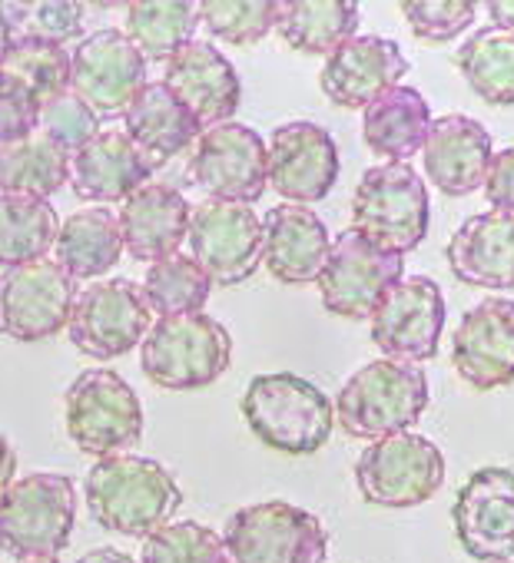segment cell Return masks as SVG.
Listing matches in <instances>:
<instances>
[{
    "label": "cell",
    "mask_w": 514,
    "mask_h": 563,
    "mask_svg": "<svg viewBox=\"0 0 514 563\" xmlns=\"http://www.w3.org/2000/svg\"><path fill=\"white\" fill-rule=\"evenodd\" d=\"M123 126H127L123 133L130 136V143L153 166H163L166 159L179 156L193 140L203 136L199 120L163 80L146 84L133 97V103L123 113Z\"/></svg>",
    "instance_id": "4316f807"
},
{
    "label": "cell",
    "mask_w": 514,
    "mask_h": 563,
    "mask_svg": "<svg viewBox=\"0 0 514 563\" xmlns=\"http://www.w3.org/2000/svg\"><path fill=\"white\" fill-rule=\"evenodd\" d=\"M70 441L90 457L130 454L143 438V405L130 382L110 368L84 372L64 395Z\"/></svg>",
    "instance_id": "ba28073f"
},
{
    "label": "cell",
    "mask_w": 514,
    "mask_h": 563,
    "mask_svg": "<svg viewBox=\"0 0 514 563\" xmlns=\"http://www.w3.org/2000/svg\"><path fill=\"white\" fill-rule=\"evenodd\" d=\"M428 398V378L418 365L379 358L342 385L332 408L349 438L382 441L408 431L425 415Z\"/></svg>",
    "instance_id": "3957f363"
},
{
    "label": "cell",
    "mask_w": 514,
    "mask_h": 563,
    "mask_svg": "<svg viewBox=\"0 0 514 563\" xmlns=\"http://www.w3.org/2000/svg\"><path fill=\"white\" fill-rule=\"evenodd\" d=\"M41 126V103L8 74H0V146L21 143Z\"/></svg>",
    "instance_id": "b9f144b4"
},
{
    "label": "cell",
    "mask_w": 514,
    "mask_h": 563,
    "mask_svg": "<svg viewBox=\"0 0 514 563\" xmlns=\"http://www.w3.org/2000/svg\"><path fill=\"white\" fill-rule=\"evenodd\" d=\"M11 51V41H8V31H4V24H0V60H4V54Z\"/></svg>",
    "instance_id": "7dc6e473"
},
{
    "label": "cell",
    "mask_w": 514,
    "mask_h": 563,
    "mask_svg": "<svg viewBox=\"0 0 514 563\" xmlns=\"http://www.w3.org/2000/svg\"><path fill=\"white\" fill-rule=\"evenodd\" d=\"M445 484V454L435 441L402 431L372 441L356 461V487L365 504L405 510L431 500Z\"/></svg>",
    "instance_id": "9c48e42d"
},
{
    "label": "cell",
    "mask_w": 514,
    "mask_h": 563,
    "mask_svg": "<svg viewBox=\"0 0 514 563\" xmlns=\"http://www.w3.org/2000/svg\"><path fill=\"white\" fill-rule=\"evenodd\" d=\"M239 408L255 441L289 457L316 454L326 448L336 428V408L329 395L293 372L255 375L245 385Z\"/></svg>",
    "instance_id": "7a4b0ae2"
},
{
    "label": "cell",
    "mask_w": 514,
    "mask_h": 563,
    "mask_svg": "<svg viewBox=\"0 0 514 563\" xmlns=\"http://www.w3.org/2000/svg\"><path fill=\"white\" fill-rule=\"evenodd\" d=\"M21 563H61L57 556H41V560H21Z\"/></svg>",
    "instance_id": "c3c4849f"
},
{
    "label": "cell",
    "mask_w": 514,
    "mask_h": 563,
    "mask_svg": "<svg viewBox=\"0 0 514 563\" xmlns=\"http://www.w3.org/2000/svg\"><path fill=\"white\" fill-rule=\"evenodd\" d=\"M232 362V339L229 329L206 316H166L156 319L140 342V365L143 375L166 391H196L226 375Z\"/></svg>",
    "instance_id": "277c9868"
},
{
    "label": "cell",
    "mask_w": 514,
    "mask_h": 563,
    "mask_svg": "<svg viewBox=\"0 0 514 563\" xmlns=\"http://www.w3.org/2000/svg\"><path fill=\"white\" fill-rule=\"evenodd\" d=\"M402 14L418 41L445 44L474 24L478 4L471 0H405Z\"/></svg>",
    "instance_id": "60d3db41"
},
{
    "label": "cell",
    "mask_w": 514,
    "mask_h": 563,
    "mask_svg": "<svg viewBox=\"0 0 514 563\" xmlns=\"http://www.w3.org/2000/svg\"><path fill=\"white\" fill-rule=\"evenodd\" d=\"M77 527V487L67 474L37 471L11 484L0 500V550L21 560L57 556Z\"/></svg>",
    "instance_id": "5b68a950"
},
{
    "label": "cell",
    "mask_w": 514,
    "mask_h": 563,
    "mask_svg": "<svg viewBox=\"0 0 514 563\" xmlns=\"http://www.w3.org/2000/svg\"><path fill=\"white\" fill-rule=\"evenodd\" d=\"M455 64L484 103L514 107V34L494 24L481 27L461 44Z\"/></svg>",
    "instance_id": "836d02e7"
},
{
    "label": "cell",
    "mask_w": 514,
    "mask_h": 563,
    "mask_svg": "<svg viewBox=\"0 0 514 563\" xmlns=\"http://www.w3.org/2000/svg\"><path fill=\"white\" fill-rule=\"evenodd\" d=\"M193 206L176 186L166 183H146L130 199H123V209L117 216L123 249L136 262H160L166 255H176L189 232Z\"/></svg>",
    "instance_id": "cb8c5ba5"
},
{
    "label": "cell",
    "mask_w": 514,
    "mask_h": 563,
    "mask_svg": "<svg viewBox=\"0 0 514 563\" xmlns=\"http://www.w3.org/2000/svg\"><path fill=\"white\" fill-rule=\"evenodd\" d=\"M431 206L412 163L372 166L352 196V232L389 255L418 249L428 235Z\"/></svg>",
    "instance_id": "8992f818"
},
{
    "label": "cell",
    "mask_w": 514,
    "mask_h": 563,
    "mask_svg": "<svg viewBox=\"0 0 514 563\" xmlns=\"http://www.w3.org/2000/svg\"><path fill=\"white\" fill-rule=\"evenodd\" d=\"M150 316L143 286H136L133 278H107L77 292L67 332L80 355L113 362L146 339Z\"/></svg>",
    "instance_id": "30bf717a"
},
{
    "label": "cell",
    "mask_w": 514,
    "mask_h": 563,
    "mask_svg": "<svg viewBox=\"0 0 514 563\" xmlns=\"http://www.w3.org/2000/svg\"><path fill=\"white\" fill-rule=\"evenodd\" d=\"M87 8L77 0H0V24L11 44H57L84 34Z\"/></svg>",
    "instance_id": "e575fe53"
},
{
    "label": "cell",
    "mask_w": 514,
    "mask_h": 563,
    "mask_svg": "<svg viewBox=\"0 0 514 563\" xmlns=\"http://www.w3.org/2000/svg\"><path fill=\"white\" fill-rule=\"evenodd\" d=\"M229 563H326L329 530L289 500L239 507L222 533Z\"/></svg>",
    "instance_id": "52a82bcc"
},
{
    "label": "cell",
    "mask_w": 514,
    "mask_h": 563,
    "mask_svg": "<svg viewBox=\"0 0 514 563\" xmlns=\"http://www.w3.org/2000/svg\"><path fill=\"white\" fill-rule=\"evenodd\" d=\"M451 275L471 289H514V216L481 212L455 229L445 249Z\"/></svg>",
    "instance_id": "d4e9b609"
},
{
    "label": "cell",
    "mask_w": 514,
    "mask_h": 563,
    "mask_svg": "<svg viewBox=\"0 0 514 563\" xmlns=\"http://www.w3.org/2000/svg\"><path fill=\"white\" fill-rule=\"evenodd\" d=\"M143 296L150 302V312H156L160 319L203 312L212 296V278L203 272V265L193 255L176 252L146 268Z\"/></svg>",
    "instance_id": "d590c367"
},
{
    "label": "cell",
    "mask_w": 514,
    "mask_h": 563,
    "mask_svg": "<svg viewBox=\"0 0 514 563\" xmlns=\"http://www.w3.org/2000/svg\"><path fill=\"white\" fill-rule=\"evenodd\" d=\"M163 84L189 107L203 130L229 123L242 100V84L229 57L203 41L186 44L176 57L166 60Z\"/></svg>",
    "instance_id": "44dd1931"
},
{
    "label": "cell",
    "mask_w": 514,
    "mask_h": 563,
    "mask_svg": "<svg viewBox=\"0 0 514 563\" xmlns=\"http://www.w3.org/2000/svg\"><path fill=\"white\" fill-rule=\"evenodd\" d=\"M127 41L143 54V60L166 64L176 57L186 44H193V34L199 27V4L189 0H133L127 4Z\"/></svg>",
    "instance_id": "4dcf8cb0"
},
{
    "label": "cell",
    "mask_w": 514,
    "mask_h": 563,
    "mask_svg": "<svg viewBox=\"0 0 514 563\" xmlns=\"http://www.w3.org/2000/svg\"><path fill=\"white\" fill-rule=\"evenodd\" d=\"M332 239L309 206L283 202L263 219V265L283 286H309L329 258Z\"/></svg>",
    "instance_id": "7402d4cb"
},
{
    "label": "cell",
    "mask_w": 514,
    "mask_h": 563,
    "mask_svg": "<svg viewBox=\"0 0 514 563\" xmlns=\"http://www.w3.org/2000/svg\"><path fill=\"white\" fill-rule=\"evenodd\" d=\"M0 74L14 77L41 107L70 90V51L57 44H11Z\"/></svg>",
    "instance_id": "74e56055"
},
{
    "label": "cell",
    "mask_w": 514,
    "mask_h": 563,
    "mask_svg": "<svg viewBox=\"0 0 514 563\" xmlns=\"http://www.w3.org/2000/svg\"><path fill=\"white\" fill-rule=\"evenodd\" d=\"M451 520L468 556L481 563L514 560V471L478 467L461 484Z\"/></svg>",
    "instance_id": "e0dca14e"
},
{
    "label": "cell",
    "mask_w": 514,
    "mask_h": 563,
    "mask_svg": "<svg viewBox=\"0 0 514 563\" xmlns=\"http://www.w3.org/2000/svg\"><path fill=\"white\" fill-rule=\"evenodd\" d=\"M143 87L146 60L117 27L90 34L70 54V93L80 97L100 120L127 113Z\"/></svg>",
    "instance_id": "2e32d148"
},
{
    "label": "cell",
    "mask_w": 514,
    "mask_h": 563,
    "mask_svg": "<svg viewBox=\"0 0 514 563\" xmlns=\"http://www.w3.org/2000/svg\"><path fill=\"white\" fill-rule=\"evenodd\" d=\"M488 14H491L494 27L514 34V0H491V4H488Z\"/></svg>",
    "instance_id": "bcb514c9"
},
{
    "label": "cell",
    "mask_w": 514,
    "mask_h": 563,
    "mask_svg": "<svg viewBox=\"0 0 514 563\" xmlns=\"http://www.w3.org/2000/svg\"><path fill=\"white\" fill-rule=\"evenodd\" d=\"M61 232L51 199L0 196V265L18 268L47 258Z\"/></svg>",
    "instance_id": "d6a6232c"
},
{
    "label": "cell",
    "mask_w": 514,
    "mask_h": 563,
    "mask_svg": "<svg viewBox=\"0 0 514 563\" xmlns=\"http://www.w3.org/2000/svg\"><path fill=\"white\" fill-rule=\"evenodd\" d=\"M402 77H408V60L402 47L389 37L365 34L352 37L349 44L326 57L319 87L336 107L365 110L385 90L402 87Z\"/></svg>",
    "instance_id": "ffe728a7"
},
{
    "label": "cell",
    "mask_w": 514,
    "mask_h": 563,
    "mask_svg": "<svg viewBox=\"0 0 514 563\" xmlns=\"http://www.w3.org/2000/svg\"><path fill=\"white\" fill-rule=\"evenodd\" d=\"M153 163L120 130H100L70 156V186L84 202H123L153 176Z\"/></svg>",
    "instance_id": "484cf974"
},
{
    "label": "cell",
    "mask_w": 514,
    "mask_h": 563,
    "mask_svg": "<svg viewBox=\"0 0 514 563\" xmlns=\"http://www.w3.org/2000/svg\"><path fill=\"white\" fill-rule=\"evenodd\" d=\"M77 563H140V560H133L130 553L117 547H97V550H87Z\"/></svg>",
    "instance_id": "f6af8a7d"
},
{
    "label": "cell",
    "mask_w": 514,
    "mask_h": 563,
    "mask_svg": "<svg viewBox=\"0 0 514 563\" xmlns=\"http://www.w3.org/2000/svg\"><path fill=\"white\" fill-rule=\"evenodd\" d=\"M501 563H514V560H501Z\"/></svg>",
    "instance_id": "681fc988"
},
{
    "label": "cell",
    "mask_w": 514,
    "mask_h": 563,
    "mask_svg": "<svg viewBox=\"0 0 514 563\" xmlns=\"http://www.w3.org/2000/svg\"><path fill=\"white\" fill-rule=\"evenodd\" d=\"M37 133H44L64 153H77V150H84L100 133V117L80 97L64 90V93H57L54 100H47L41 107Z\"/></svg>",
    "instance_id": "ab89813d"
},
{
    "label": "cell",
    "mask_w": 514,
    "mask_h": 563,
    "mask_svg": "<svg viewBox=\"0 0 514 563\" xmlns=\"http://www.w3.org/2000/svg\"><path fill=\"white\" fill-rule=\"evenodd\" d=\"M431 130V107L415 87H392L362 110V140L389 163H408L422 153Z\"/></svg>",
    "instance_id": "83f0119b"
},
{
    "label": "cell",
    "mask_w": 514,
    "mask_h": 563,
    "mask_svg": "<svg viewBox=\"0 0 514 563\" xmlns=\"http://www.w3.org/2000/svg\"><path fill=\"white\" fill-rule=\"evenodd\" d=\"M140 563H229V553L212 527L173 520L146 537Z\"/></svg>",
    "instance_id": "f35d334b"
},
{
    "label": "cell",
    "mask_w": 514,
    "mask_h": 563,
    "mask_svg": "<svg viewBox=\"0 0 514 563\" xmlns=\"http://www.w3.org/2000/svg\"><path fill=\"white\" fill-rule=\"evenodd\" d=\"M402 278H405L402 255H389L375 249L372 242H365L359 232L346 229L336 235L329 258L316 282H319L326 312L349 319V322H362V319H372L379 302Z\"/></svg>",
    "instance_id": "8fae6325"
},
{
    "label": "cell",
    "mask_w": 514,
    "mask_h": 563,
    "mask_svg": "<svg viewBox=\"0 0 514 563\" xmlns=\"http://www.w3.org/2000/svg\"><path fill=\"white\" fill-rule=\"evenodd\" d=\"M186 242L212 286H242L263 265V219L239 202H199L189 216Z\"/></svg>",
    "instance_id": "4fadbf2b"
},
{
    "label": "cell",
    "mask_w": 514,
    "mask_h": 563,
    "mask_svg": "<svg viewBox=\"0 0 514 563\" xmlns=\"http://www.w3.org/2000/svg\"><path fill=\"white\" fill-rule=\"evenodd\" d=\"M120 255H123L120 222L110 209L74 212L54 239V262L74 282L107 275L120 262Z\"/></svg>",
    "instance_id": "f1b7e54d"
},
{
    "label": "cell",
    "mask_w": 514,
    "mask_h": 563,
    "mask_svg": "<svg viewBox=\"0 0 514 563\" xmlns=\"http://www.w3.org/2000/svg\"><path fill=\"white\" fill-rule=\"evenodd\" d=\"M339 146L319 123H283L266 143L270 186L293 206L322 202L339 179Z\"/></svg>",
    "instance_id": "ac0fdd59"
},
{
    "label": "cell",
    "mask_w": 514,
    "mask_h": 563,
    "mask_svg": "<svg viewBox=\"0 0 514 563\" xmlns=\"http://www.w3.org/2000/svg\"><path fill=\"white\" fill-rule=\"evenodd\" d=\"M87 507L103 530L146 540L169 523L183 504L176 477L153 457L113 454L100 457L84 481Z\"/></svg>",
    "instance_id": "6da1fadb"
},
{
    "label": "cell",
    "mask_w": 514,
    "mask_h": 563,
    "mask_svg": "<svg viewBox=\"0 0 514 563\" xmlns=\"http://www.w3.org/2000/svg\"><path fill=\"white\" fill-rule=\"evenodd\" d=\"M372 342L392 362H428L438 355L445 332V296L428 275H408L372 312Z\"/></svg>",
    "instance_id": "9a60e30c"
},
{
    "label": "cell",
    "mask_w": 514,
    "mask_h": 563,
    "mask_svg": "<svg viewBox=\"0 0 514 563\" xmlns=\"http://www.w3.org/2000/svg\"><path fill=\"white\" fill-rule=\"evenodd\" d=\"M451 365L474 391L514 382V299L491 296L461 316L451 339Z\"/></svg>",
    "instance_id": "d6986e66"
},
{
    "label": "cell",
    "mask_w": 514,
    "mask_h": 563,
    "mask_svg": "<svg viewBox=\"0 0 514 563\" xmlns=\"http://www.w3.org/2000/svg\"><path fill=\"white\" fill-rule=\"evenodd\" d=\"M77 282L54 262H28L0 275V335L14 342H47L70 322Z\"/></svg>",
    "instance_id": "7c38bea8"
},
{
    "label": "cell",
    "mask_w": 514,
    "mask_h": 563,
    "mask_svg": "<svg viewBox=\"0 0 514 563\" xmlns=\"http://www.w3.org/2000/svg\"><path fill=\"white\" fill-rule=\"evenodd\" d=\"M491 156L494 150L488 130L464 113L431 120V130L422 146L425 176L445 196H471L474 189H481Z\"/></svg>",
    "instance_id": "603a6c76"
},
{
    "label": "cell",
    "mask_w": 514,
    "mask_h": 563,
    "mask_svg": "<svg viewBox=\"0 0 514 563\" xmlns=\"http://www.w3.org/2000/svg\"><path fill=\"white\" fill-rule=\"evenodd\" d=\"M189 179L216 202H260L270 186L263 136L236 120L203 130L189 159Z\"/></svg>",
    "instance_id": "5bb4252c"
},
{
    "label": "cell",
    "mask_w": 514,
    "mask_h": 563,
    "mask_svg": "<svg viewBox=\"0 0 514 563\" xmlns=\"http://www.w3.org/2000/svg\"><path fill=\"white\" fill-rule=\"evenodd\" d=\"M283 0H203L199 24L229 47H252L280 24Z\"/></svg>",
    "instance_id": "8d00e7d4"
},
{
    "label": "cell",
    "mask_w": 514,
    "mask_h": 563,
    "mask_svg": "<svg viewBox=\"0 0 514 563\" xmlns=\"http://www.w3.org/2000/svg\"><path fill=\"white\" fill-rule=\"evenodd\" d=\"M481 189H484L494 212L514 216V146L491 156Z\"/></svg>",
    "instance_id": "7bdbcfd3"
},
{
    "label": "cell",
    "mask_w": 514,
    "mask_h": 563,
    "mask_svg": "<svg viewBox=\"0 0 514 563\" xmlns=\"http://www.w3.org/2000/svg\"><path fill=\"white\" fill-rule=\"evenodd\" d=\"M18 481V451L11 448V441L0 434V500L11 490V484Z\"/></svg>",
    "instance_id": "ee69618b"
},
{
    "label": "cell",
    "mask_w": 514,
    "mask_h": 563,
    "mask_svg": "<svg viewBox=\"0 0 514 563\" xmlns=\"http://www.w3.org/2000/svg\"><path fill=\"white\" fill-rule=\"evenodd\" d=\"M70 179V153L34 133L21 143L0 146V192L51 199Z\"/></svg>",
    "instance_id": "1f68e13d"
},
{
    "label": "cell",
    "mask_w": 514,
    "mask_h": 563,
    "mask_svg": "<svg viewBox=\"0 0 514 563\" xmlns=\"http://www.w3.org/2000/svg\"><path fill=\"white\" fill-rule=\"evenodd\" d=\"M359 18L356 0H289L280 11L276 31L293 51L329 57L356 37Z\"/></svg>",
    "instance_id": "f546056e"
}]
</instances>
